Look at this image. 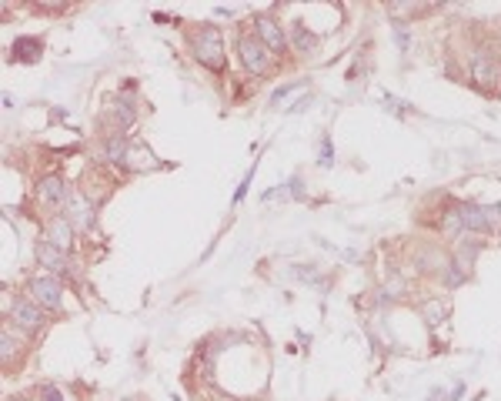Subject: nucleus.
<instances>
[{"label":"nucleus","instance_id":"5","mask_svg":"<svg viewBox=\"0 0 501 401\" xmlns=\"http://www.w3.org/2000/svg\"><path fill=\"white\" fill-rule=\"evenodd\" d=\"M28 291H30V301H34V305L51 308V311H60V305H64V288H60V281L51 275H37L28 285Z\"/></svg>","mask_w":501,"mask_h":401},{"label":"nucleus","instance_id":"14","mask_svg":"<svg viewBox=\"0 0 501 401\" xmlns=\"http://www.w3.org/2000/svg\"><path fill=\"white\" fill-rule=\"evenodd\" d=\"M7 401H24V398H7Z\"/></svg>","mask_w":501,"mask_h":401},{"label":"nucleus","instance_id":"3","mask_svg":"<svg viewBox=\"0 0 501 401\" xmlns=\"http://www.w3.org/2000/svg\"><path fill=\"white\" fill-rule=\"evenodd\" d=\"M37 205L44 211H54V214H64V208L70 205V191H68V180L60 174H47V178L37 180Z\"/></svg>","mask_w":501,"mask_h":401},{"label":"nucleus","instance_id":"8","mask_svg":"<svg viewBox=\"0 0 501 401\" xmlns=\"http://www.w3.org/2000/svg\"><path fill=\"white\" fill-rule=\"evenodd\" d=\"M7 318L14 321L17 328H24V332H41L44 328V308L34 305L30 298H17L14 305L7 308Z\"/></svg>","mask_w":501,"mask_h":401},{"label":"nucleus","instance_id":"16","mask_svg":"<svg viewBox=\"0 0 501 401\" xmlns=\"http://www.w3.org/2000/svg\"><path fill=\"white\" fill-rule=\"evenodd\" d=\"M498 81H501V74H498Z\"/></svg>","mask_w":501,"mask_h":401},{"label":"nucleus","instance_id":"6","mask_svg":"<svg viewBox=\"0 0 501 401\" xmlns=\"http://www.w3.org/2000/svg\"><path fill=\"white\" fill-rule=\"evenodd\" d=\"M254 34L261 37L271 54L278 57L284 54V47H288V37H284V30H281V20L274 14H258L254 17Z\"/></svg>","mask_w":501,"mask_h":401},{"label":"nucleus","instance_id":"12","mask_svg":"<svg viewBox=\"0 0 501 401\" xmlns=\"http://www.w3.org/2000/svg\"><path fill=\"white\" fill-rule=\"evenodd\" d=\"M291 37H294V47H298V54H314V47H318V37L305 28V24H291Z\"/></svg>","mask_w":501,"mask_h":401},{"label":"nucleus","instance_id":"4","mask_svg":"<svg viewBox=\"0 0 501 401\" xmlns=\"http://www.w3.org/2000/svg\"><path fill=\"white\" fill-rule=\"evenodd\" d=\"M458 218H461V228H468V231H495L501 224V211L491 208V205H458Z\"/></svg>","mask_w":501,"mask_h":401},{"label":"nucleus","instance_id":"7","mask_svg":"<svg viewBox=\"0 0 501 401\" xmlns=\"http://www.w3.org/2000/svg\"><path fill=\"white\" fill-rule=\"evenodd\" d=\"M44 241H47L51 248L68 254V251L74 248V221H70L68 214H51V218L44 221Z\"/></svg>","mask_w":501,"mask_h":401},{"label":"nucleus","instance_id":"13","mask_svg":"<svg viewBox=\"0 0 501 401\" xmlns=\"http://www.w3.org/2000/svg\"><path fill=\"white\" fill-rule=\"evenodd\" d=\"M41 398L44 401H64V398H60V391H57V388H51V385L41 388Z\"/></svg>","mask_w":501,"mask_h":401},{"label":"nucleus","instance_id":"1","mask_svg":"<svg viewBox=\"0 0 501 401\" xmlns=\"http://www.w3.org/2000/svg\"><path fill=\"white\" fill-rule=\"evenodd\" d=\"M191 54L201 68L208 70H224V41H221V30L214 24H201L197 30H191Z\"/></svg>","mask_w":501,"mask_h":401},{"label":"nucleus","instance_id":"10","mask_svg":"<svg viewBox=\"0 0 501 401\" xmlns=\"http://www.w3.org/2000/svg\"><path fill=\"white\" fill-rule=\"evenodd\" d=\"M41 51H44L41 37H17L11 44V60H37Z\"/></svg>","mask_w":501,"mask_h":401},{"label":"nucleus","instance_id":"9","mask_svg":"<svg viewBox=\"0 0 501 401\" xmlns=\"http://www.w3.org/2000/svg\"><path fill=\"white\" fill-rule=\"evenodd\" d=\"M37 261L44 264V268H51V271H57V275H64L68 268H74V264L68 261V254L64 251L51 248L47 241H37Z\"/></svg>","mask_w":501,"mask_h":401},{"label":"nucleus","instance_id":"2","mask_svg":"<svg viewBox=\"0 0 501 401\" xmlns=\"http://www.w3.org/2000/svg\"><path fill=\"white\" fill-rule=\"evenodd\" d=\"M237 57H241L244 70H250L254 77H265V74L274 70V54L261 44L258 34H241L237 37Z\"/></svg>","mask_w":501,"mask_h":401},{"label":"nucleus","instance_id":"15","mask_svg":"<svg viewBox=\"0 0 501 401\" xmlns=\"http://www.w3.org/2000/svg\"><path fill=\"white\" fill-rule=\"evenodd\" d=\"M221 401H235V398H221Z\"/></svg>","mask_w":501,"mask_h":401},{"label":"nucleus","instance_id":"11","mask_svg":"<svg viewBox=\"0 0 501 401\" xmlns=\"http://www.w3.org/2000/svg\"><path fill=\"white\" fill-rule=\"evenodd\" d=\"M0 358H4V372H11V365H17V355H20V341H17V334L11 332V325H4V332H0Z\"/></svg>","mask_w":501,"mask_h":401}]
</instances>
